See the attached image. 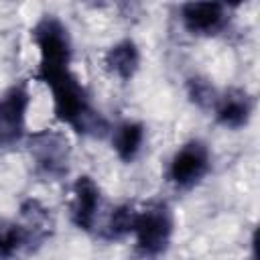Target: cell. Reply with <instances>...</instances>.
Returning <instances> with one entry per match:
<instances>
[{"label":"cell","instance_id":"cell-1","mask_svg":"<svg viewBox=\"0 0 260 260\" xmlns=\"http://www.w3.org/2000/svg\"><path fill=\"white\" fill-rule=\"evenodd\" d=\"M53 95V114L59 122L71 126L77 134L87 138H106L112 132L110 122L102 112H98L85 85L73 71H67L47 83Z\"/></svg>","mask_w":260,"mask_h":260},{"label":"cell","instance_id":"cell-2","mask_svg":"<svg viewBox=\"0 0 260 260\" xmlns=\"http://www.w3.org/2000/svg\"><path fill=\"white\" fill-rule=\"evenodd\" d=\"M30 37L39 49V65L35 77L45 85L55 77L71 71V37L69 28L55 14H45L30 28Z\"/></svg>","mask_w":260,"mask_h":260},{"label":"cell","instance_id":"cell-3","mask_svg":"<svg viewBox=\"0 0 260 260\" xmlns=\"http://www.w3.org/2000/svg\"><path fill=\"white\" fill-rule=\"evenodd\" d=\"M175 234V215L165 201H152L142 209H136L132 236L136 242V252L142 258L162 256Z\"/></svg>","mask_w":260,"mask_h":260},{"label":"cell","instance_id":"cell-4","mask_svg":"<svg viewBox=\"0 0 260 260\" xmlns=\"http://www.w3.org/2000/svg\"><path fill=\"white\" fill-rule=\"evenodd\" d=\"M32 171L43 181H61L71 167V144L59 130H39L26 138Z\"/></svg>","mask_w":260,"mask_h":260},{"label":"cell","instance_id":"cell-5","mask_svg":"<svg viewBox=\"0 0 260 260\" xmlns=\"http://www.w3.org/2000/svg\"><path fill=\"white\" fill-rule=\"evenodd\" d=\"M209 171H211L209 146L203 140L193 138L175 150V154L169 160L167 177L177 189H193L207 177Z\"/></svg>","mask_w":260,"mask_h":260},{"label":"cell","instance_id":"cell-6","mask_svg":"<svg viewBox=\"0 0 260 260\" xmlns=\"http://www.w3.org/2000/svg\"><path fill=\"white\" fill-rule=\"evenodd\" d=\"M30 106L28 83L18 81L0 95V150L12 148L26 136V112Z\"/></svg>","mask_w":260,"mask_h":260},{"label":"cell","instance_id":"cell-7","mask_svg":"<svg viewBox=\"0 0 260 260\" xmlns=\"http://www.w3.org/2000/svg\"><path fill=\"white\" fill-rule=\"evenodd\" d=\"M181 22L193 37H215L230 22V6L223 2H185Z\"/></svg>","mask_w":260,"mask_h":260},{"label":"cell","instance_id":"cell-8","mask_svg":"<svg viewBox=\"0 0 260 260\" xmlns=\"http://www.w3.org/2000/svg\"><path fill=\"white\" fill-rule=\"evenodd\" d=\"M100 203H102L100 185L89 175L77 177L71 187V205H69V215L73 225L81 232L91 234L95 228Z\"/></svg>","mask_w":260,"mask_h":260},{"label":"cell","instance_id":"cell-9","mask_svg":"<svg viewBox=\"0 0 260 260\" xmlns=\"http://www.w3.org/2000/svg\"><path fill=\"white\" fill-rule=\"evenodd\" d=\"M254 114V98L240 87H232L219 93L217 104L213 108L215 122L225 130H240L248 126Z\"/></svg>","mask_w":260,"mask_h":260},{"label":"cell","instance_id":"cell-10","mask_svg":"<svg viewBox=\"0 0 260 260\" xmlns=\"http://www.w3.org/2000/svg\"><path fill=\"white\" fill-rule=\"evenodd\" d=\"M26 236H28V248L30 252H37L55 232V217L51 209H47L39 199H26L20 203V217Z\"/></svg>","mask_w":260,"mask_h":260},{"label":"cell","instance_id":"cell-11","mask_svg":"<svg viewBox=\"0 0 260 260\" xmlns=\"http://www.w3.org/2000/svg\"><path fill=\"white\" fill-rule=\"evenodd\" d=\"M104 65L110 75H114L120 81H132L134 75L140 69V49L132 39H122L114 43L106 55H104Z\"/></svg>","mask_w":260,"mask_h":260},{"label":"cell","instance_id":"cell-12","mask_svg":"<svg viewBox=\"0 0 260 260\" xmlns=\"http://www.w3.org/2000/svg\"><path fill=\"white\" fill-rule=\"evenodd\" d=\"M144 138H146V128L142 122H136V120H124L116 124L110 132L112 148L116 156L126 165L136 160V156L142 150Z\"/></svg>","mask_w":260,"mask_h":260},{"label":"cell","instance_id":"cell-13","mask_svg":"<svg viewBox=\"0 0 260 260\" xmlns=\"http://www.w3.org/2000/svg\"><path fill=\"white\" fill-rule=\"evenodd\" d=\"M20 252L30 254L28 236L18 219H0V258H14Z\"/></svg>","mask_w":260,"mask_h":260},{"label":"cell","instance_id":"cell-14","mask_svg":"<svg viewBox=\"0 0 260 260\" xmlns=\"http://www.w3.org/2000/svg\"><path fill=\"white\" fill-rule=\"evenodd\" d=\"M185 91H187L189 102L195 108L203 110V112H213V108L217 104V98H219L217 87L211 83V79H207L203 75H191V77H187Z\"/></svg>","mask_w":260,"mask_h":260},{"label":"cell","instance_id":"cell-15","mask_svg":"<svg viewBox=\"0 0 260 260\" xmlns=\"http://www.w3.org/2000/svg\"><path fill=\"white\" fill-rule=\"evenodd\" d=\"M134 217H136V207L132 203L118 205L110 213L106 225L102 228V238L114 242V240H122V238L130 236L132 234V225H134Z\"/></svg>","mask_w":260,"mask_h":260}]
</instances>
